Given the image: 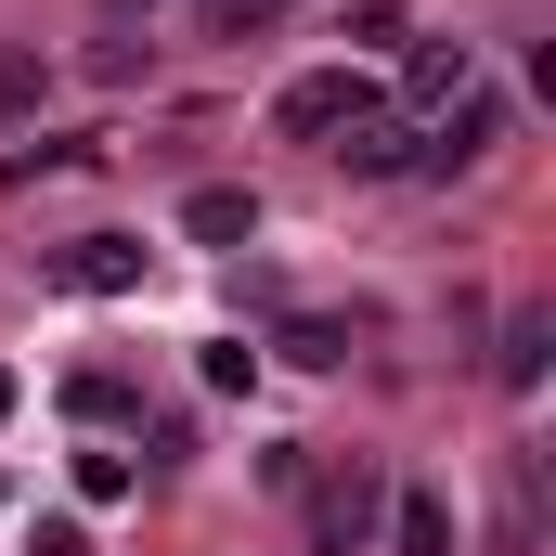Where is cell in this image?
<instances>
[{
    "label": "cell",
    "mask_w": 556,
    "mask_h": 556,
    "mask_svg": "<svg viewBox=\"0 0 556 556\" xmlns=\"http://www.w3.org/2000/svg\"><path fill=\"white\" fill-rule=\"evenodd\" d=\"M350 117H376V91H363L350 65H311V78H285V91H273V130H285V142H337Z\"/></svg>",
    "instance_id": "obj_1"
},
{
    "label": "cell",
    "mask_w": 556,
    "mask_h": 556,
    "mask_svg": "<svg viewBox=\"0 0 556 556\" xmlns=\"http://www.w3.org/2000/svg\"><path fill=\"white\" fill-rule=\"evenodd\" d=\"M52 285H78V298H130V285H142V247H130V233H78V247H52Z\"/></svg>",
    "instance_id": "obj_2"
},
{
    "label": "cell",
    "mask_w": 556,
    "mask_h": 556,
    "mask_svg": "<svg viewBox=\"0 0 556 556\" xmlns=\"http://www.w3.org/2000/svg\"><path fill=\"white\" fill-rule=\"evenodd\" d=\"M181 233H194V247H247V233H260V194H247V181H194V194H181Z\"/></svg>",
    "instance_id": "obj_3"
},
{
    "label": "cell",
    "mask_w": 556,
    "mask_h": 556,
    "mask_svg": "<svg viewBox=\"0 0 556 556\" xmlns=\"http://www.w3.org/2000/svg\"><path fill=\"white\" fill-rule=\"evenodd\" d=\"M311 518H324V544L350 556V544H363V531H376V466H363V453H350V466H337V479H324V505H311Z\"/></svg>",
    "instance_id": "obj_4"
},
{
    "label": "cell",
    "mask_w": 556,
    "mask_h": 556,
    "mask_svg": "<svg viewBox=\"0 0 556 556\" xmlns=\"http://www.w3.org/2000/svg\"><path fill=\"white\" fill-rule=\"evenodd\" d=\"M402 91H415V104H466V91H479V52H466V39H415Z\"/></svg>",
    "instance_id": "obj_5"
},
{
    "label": "cell",
    "mask_w": 556,
    "mask_h": 556,
    "mask_svg": "<svg viewBox=\"0 0 556 556\" xmlns=\"http://www.w3.org/2000/svg\"><path fill=\"white\" fill-rule=\"evenodd\" d=\"M337 155H350L363 181H402V168H415V117H350V130H337Z\"/></svg>",
    "instance_id": "obj_6"
},
{
    "label": "cell",
    "mask_w": 556,
    "mask_h": 556,
    "mask_svg": "<svg viewBox=\"0 0 556 556\" xmlns=\"http://www.w3.org/2000/svg\"><path fill=\"white\" fill-rule=\"evenodd\" d=\"M544 350H556V311H518V324H505V350H492V376L531 402V389H544Z\"/></svg>",
    "instance_id": "obj_7"
},
{
    "label": "cell",
    "mask_w": 556,
    "mask_h": 556,
    "mask_svg": "<svg viewBox=\"0 0 556 556\" xmlns=\"http://www.w3.org/2000/svg\"><path fill=\"white\" fill-rule=\"evenodd\" d=\"M389 544L402 556H453V505H440V492H402V505H389Z\"/></svg>",
    "instance_id": "obj_8"
},
{
    "label": "cell",
    "mask_w": 556,
    "mask_h": 556,
    "mask_svg": "<svg viewBox=\"0 0 556 556\" xmlns=\"http://www.w3.org/2000/svg\"><path fill=\"white\" fill-rule=\"evenodd\" d=\"M39 104H52V52L13 39V52H0V117H39Z\"/></svg>",
    "instance_id": "obj_9"
},
{
    "label": "cell",
    "mask_w": 556,
    "mask_h": 556,
    "mask_svg": "<svg viewBox=\"0 0 556 556\" xmlns=\"http://www.w3.org/2000/svg\"><path fill=\"white\" fill-rule=\"evenodd\" d=\"M78 492H91V505H130L142 466H130V453H78Z\"/></svg>",
    "instance_id": "obj_10"
},
{
    "label": "cell",
    "mask_w": 556,
    "mask_h": 556,
    "mask_svg": "<svg viewBox=\"0 0 556 556\" xmlns=\"http://www.w3.org/2000/svg\"><path fill=\"white\" fill-rule=\"evenodd\" d=\"M207 389H220V402L260 389V350H247V337H207Z\"/></svg>",
    "instance_id": "obj_11"
},
{
    "label": "cell",
    "mask_w": 556,
    "mask_h": 556,
    "mask_svg": "<svg viewBox=\"0 0 556 556\" xmlns=\"http://www.w3.org/2000/svg\"><path fill=\"white\" fill-rule=\"evenodd\" d=\"M273 350H285V363H350V324H285Z\"/></svg>",
    "instance_id": "obj_12"
},
{
    "label": "cell",
    "mask_w": 556,
    "mask_h": 556,
    "mask_svg": "<svg viewBox=\"0 0 556 556\" xmlns=\"http://www.w3.org/2000/svg\"><path fill=\"white\" fill-rule=\"evenodd\" d=\"M273 13H285V0H207V26H220V39H273Z\"/></svg>",
    "instance_id": "obj_13"
},
{
    "label": "cell",
    "mask_w": 556,
    "mask_h": 556,
    "mask_svg": "<svg viewBox=\"0 0 556 556\" xmlns=\"http://www.w3.org/2000/svg\"><path fill=\"white\" fill-rule=\"evenodd\" d=\"M65 402H78V415H91V427H117V415H130V376H78Z\"/></svg>",
    "instance_id": "obj_14"
},
{
    "label": "cell",
    "mask_w": 556,
    "mask_h": 556,
    "mask_svg": "<svg viewBox=\"0 0 556 556\" xmlns=\"http://www.w3.org/2000/svg\"><path fill=\"white\" fill-rule=\"evenodd\" d=\"M26 556H91V531H78V518H39V531H26Z\"/></svg>",
    "instance_id": "obj_15"
},
{
    "label": "cell",
    "mask_w": 556,
    "mask_h": 556,
    "mask_svg": "<svg viewBox=\"0 0 556 556\" xmlns=\"http://www.w3.org/2000/svg\"><path fill=\"white\" fill-rule=\"evenodd\" d=\"M13 402H26V389H13V376H0V427H13Z\"/></svg>",
    "instance_id": "obj_16"
}]
</instances>
